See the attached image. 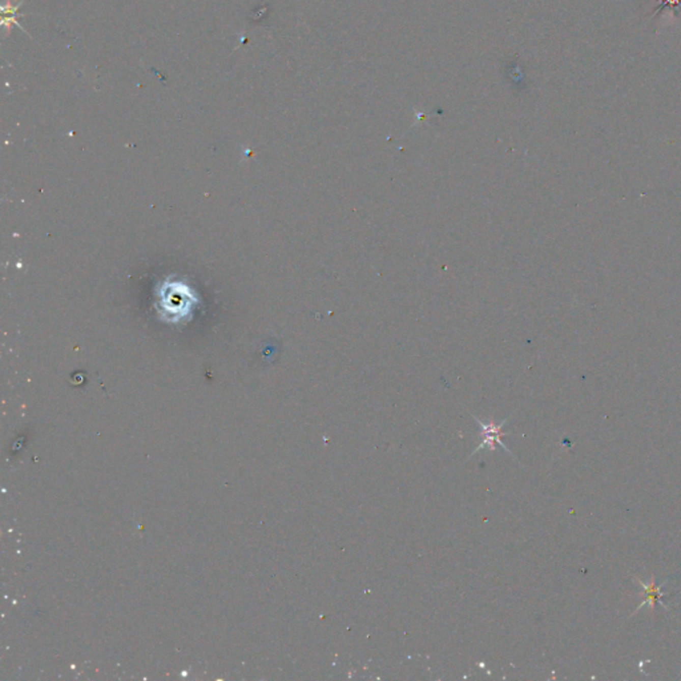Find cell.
Here are the masks:
<instances>
[{
	"instance_id": "obj_2",
	"label": "cell",
	"mask_w": 681,
	"mask_h": 681,
	"mask_svg": "<svg viewBox=\"0 0 681 681\" xmlns=\"http://www.w3.org/2000/svg\"><path fill=\"white\" fill-rule=\"evenodd\" d=\"M23 2H24V0H21L20 3L16 4L15 7H12L10 3H8L7 6H3V7H2V14H3V19H2V25L7 27V31H10V28L12 27V24H16L17 27H20L21 30H23L21 24H19V23H17L16 17H15L17 15V10H19V7H20L21 4H23Z\"/></svg>"
},
{
	"instance_id": "obj_1",
	"label": "cell",
	"mask_w": 681,
	"mask_h": 681,
	"mask_svg": "<svg viewBox=\"0 0 681 681\" xmlns=\"http://www.w3.org/2000/svg\"><path fill=\"white\" fill-rule=\"evenodd\" d=\"M476 420H478L479 424H480V429H482V442H480L479 447L476 448L474 452L485 448V446H490V448L494 450V448H495V444H500V446L507 451V447L502 442V438L503 435H504V433H503V424H506V420H503L500 424H495L494 422L483 423L482 420L479 419Z\"/></svg>"
},
{
	"instance_id": "obj_3",
	"label": "cell",
	"mask_w": 681,
	"mask_h": 681,
	"mask_svg": "<svg viewBox=\"0 0 681 681\" xmlns=\"http://www.w3.org/2000/svg\"><path fill=\"white\" fill-rule=\"evenodd\" d=\"M644 587H645V596H647V598H645V600H644L641 606H644V604H649L650 609L654 611L656 600H660L661 596H663V593L660 592V587H657L654 582L650 583V584H644Z\"/></svg>"
}]
</instances>
